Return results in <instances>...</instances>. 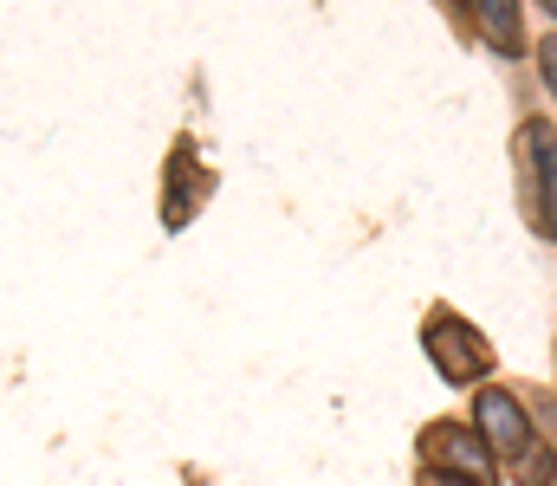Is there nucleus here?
<instances>
[{"instance_id":"nucleus-7","label":"nucleus","mask_w":557,"mask_h":486,"mask_svg":"<svg viewBox=\"0 0 557 486\" xmlns=\"http://www.w3.org/2000/svg\"><path fill=\"white\" fill-rule=\"evenodd\" d=\"M512 481H519V486H557V448L532 441V448L512 461Z\"/></svg>"},{"instance_id":"nucleus-5","label":"nucleus","mask_w":557,"mask_h":486,"mask_svg":"<svg viewBox=\"0 0 557 486\" xmlns=\"http://www.w3.org/2000/svg\"><path fill=\"white\" fill-rule=\"evenodd\" d=\"M208 188H214V175L195 162V144H188V137H175V150H169V182H162V227H169V234H175V227H188Z\"/></svg>"},{"instance_id":"nucleus-9","label":"nucleus","mask_w":557,"mask_h":486,"mask_svg":"<svg viewBox=\"0 0 557 486\" xmlns=\"http://www.w3.org/2000/svg\"><path fill=\"white\" fill-rule=\"evenodd\" d=\"M421 486H480V481H460V474H421Z\"/></svg>"},{"instance_id":"nucleus-4","label":"nucleus","mask_w":557,"mask_h":486,"mask_svg":"<svg viewBox=\"0 0 557 486\" xmlns=\"http://www.w3.org/2000/svg\"><path fill=\"white\" fill-rule=\"evenodd\" d=\"M473 428H480V441L493 448V454H506V461H519L539 435H532V422H525V402L512 396V389H480L473 396Z\"/></svg>"},{"instance_id":"nucleus-8","label":"nucleus","mask_w":557,"mask_h":486,"mask_svg":"<svg viewBox=\"0 0 557 486\" xmlns=\"http://www.w3.org/2000/svg\"><path fill=\"white\" fill-rule=\"evenodd\" d=\"M539 65H545V85H552V98H557V39H545V52H539Z\"/></svg>"},{"instance_id":"nucleus-6","label":"nucleus","mask_w":557,"mask_h":486,"mask_svg":"<svg viewBox=\"0 0 557 486\" xmlns=\"http://www.w3.org/2000/svg\"><path fill=\"white\" fill-rule=\"evenodd\" d=\"M473 26L486 33V46H493L499 59H519V52H525V20H519L512 0H473Z\"/></svg>"},{"instance_id":"nucleus-2","label":"nucleus","mask_w":557,"mask_h":486,"mask_svg":"<svg viewBox=\"0 0 557 486\" xmlns=\"http://www.w3.org/2000/svg\"><path fill=\"white\" fill-rule=\"evenodd\" d=\"M519 162H525V201H532V221L539 234L557 240V130L545 117L519 124Z\"/></svg>"},{"instance_id":"nucleus-3","label":"nucleus","mask_w":557,"mask_h":486,"mask_svg":"<svg viewBox=\"0 0 557 486\" xmlns=\"http://www.w3.org/2000/svg\"><path fill=\"white\" fill-rule=\"evenodd\" d=\"M421 461H428V474H460V481H480V486L493 474V448L480 441V428H460V422L421 428Z\"/></svg>"},{"instance_id":"nucleus-1","label":"nucleus","mask_w":557,"mask_h":486,"mask_svg":"<svg viewBox=\"0 0 557 486\" xmlns=\"http://www.w3.org/2000/svg\"><path fill=\"white\" fill-rule=\"evenodd\" d=\"M421 344H428V357H434V370H441L447 383H480V376L493 370V344L460 319V312H447V306H441V312H428Z\"/></svg>"}]
</instances>
